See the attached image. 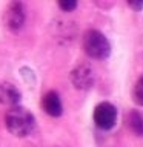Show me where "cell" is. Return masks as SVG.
Wrapping results in <instances>:
<instances>
[{
  "label": "cell",
  "mask_w": 143,
  "mask_h": 147,
  "mask_svg": "<svg viewBox=\"0 0 143 147\" xmlns=\"http://www.w3.org/2000/svg\"><path fill=\"white\" fill-rule=\"evenodd\" d=\"M117 121V109L108 101L97 104L94 109V123L101 130H109Z\"/></svg>",
  "instance_id": "3"
},
{
  "label": "cell",
  "mask_w": 143,
  "mask_h": 147,
  "mask_svg": "<svg viewBox=\"0 0 143 147\" xmlns=\"http://www.w3.org/2000/svg\"><path fill=\"white\" fill-rule=\"evenodd\" d=\"M25 20H26V11H25L23 3H20V2L9 3L8 8L5 9V14H3L5 26L9 31H18L25 25Z\"/></svg>",
  "instance_id": "4"
},
{
  "label": "cell",
  "mask_w": 143,
  "mask_h": 147,
  "mask_svg": "<svg viewBox=\"0 0 143 147\" xmlns=\"http://www.w3.org/2000/svg\"><path fill=\"white\" fill-rule=\"evenodd\" d=\"M128 6L132 8L134 11H140V9H143V0H137V2L131 0V2H128Z\"/></svg>",
  "instance_id": "11"
},
{
  "label": "cell",
  "mask_w": 143,
  "mask_h": 147,
  "mask_svg": "<svg viewBox=\"0 0 143 147\" xmlns=\"http://www.w3.org/2000/svg\"><path fill=\"white\" fill-rule=\"evenodd\" d=\"M83 49L86 55L95 60H103L111 54V45L108 38L97 29H89L83 35Z\"/></svg>",
  "instance_id": "2"
},
{
  "label": "cell",
  "mask_w": 143,
  "mask_h": 147,
  "mask_svg": "<svg viewBox=\"0 0 143 147\" xmlns=\"http://www.w3.org/2000/svg\"><path fill=\"white\" fill-rule=\"evenodd\" d=\"M5 126L8 132L17 138H25L31 135L35 129V119L29 110L23 106L9 107L5 115Z\"/></svg>",
  "instance_id": "1"
},
{
  "label": "cell",
  "mask_w": 143,
  "mask_h": 147,
  "mask_svg": "<svg viewBox=\"0 0 143 147\" xmlns=\"http://www.w3.org/2000/svg\"><path fill=\"white\" fill-rule=\"evenodd\" d=\"M134 100L137 104L143 106V75L138 78L136 86H134Z\"/></svg>",
  "instance_id": "9"
},
{
  "label": "cell",
  "mask_w": 143,
  "mask_h": 147,
  "mask_svg": "<svg viewBox=\"0 0 143 147\" xmlns=\"http://www.w3.org/2000/svg\"><path fill=\"white\" fill-rule=\"evenodd\" d=\"M71 83L78 90H88L94 86V71L89 64H78L71 71Z\"/></svg>",
  "instance_id": "5"
},
{
  "label": "cell",
  "mask_w": 143,
  "mask_h": 147,
  "mask_svg": "<svg viewBox=\"0 0 143 147\" xmlns=\"http://www.w3.org/2000/svg\"><path fill=\"white\" fill-rule=\"evenodd\" d=\"M42 107L49 117H60L63 113V104L55 90L46 92L42 98Z\"/></svg>",
  "instance_id": "6"
},
{
  "label": "cell",
  "mask_w": 143,
  "mask_h": 147,
  "mask_svg": "<svg viewBox=\"0 0 143 147\" xmlns=\"http://www.w3.org/2000/svg\"><path fill=\"white\" fill-rule=\"evenodd\" d=\"M126 123H128V127L131 129L136 135L143 136V117L137 112V110H132V112L128 113Z\"/></svg>",
  "instance_id": "8"
},
{
  "label": "cell",
  "mask_w": 143,
  "mask_h": 147,
  "mask_svg": "<svg viewBox=\"0 0 143 147\" xmlns=\"http://www.w3.org/2000/svg\"><path fill=\"white\" fill-rule=\"evenodd\" d=\"M20 98V90L16 86L6 81H0V104L14 107V106H17Z\"/></svg>",
  "instance_id": "7"
},
{
  "label": "cell",
  "mask_w": 143,
  "mask_h": 147,
  "mask_svg": "<svg viewBox=\"0 0 143 147\" xmlns=\"http://www.w3.org/2000/svg\"><path fill=\"white\" fill-rule=\"evenodd\" d=\"M59 8L65 12H71L77 8V2L76 0H60L59 2Z\"/></svg>",
  "instance_id": "10"
}]
</instances>
